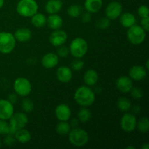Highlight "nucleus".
I'll return each instance as SVG.
<instances>
[{
    "mask_svg": "<svg viewBox=\"0 0 149 149\" xmlns=\"http://www.w3.org/2000/svg\"><path fill=\"white\" fill-rule=\"evenodd\" d=\"M74 100L77 104L82 107H87L94 103L95 100V95L90 87L81 86L75 91Z\"/></svg>",
    "mask_w": 149,
    "mask_h": 149,
    "instance_id": "nucleus-1",
    "label": "nucleus"
},
{
    "mask_svg": "<svg viewBox=\"0 0 149 149\" xmlns=\"http://www.w3.org/2000/svg\"><path fill=\"white\" fill-rule=\"evenodd\" d=\"M39 5L35 0H20L16 6L17 13L24 17H31L38 13Z\"/></svg>",
    "mask_w": 149,
    "mask_h": 149,
    "instance_id": "nucleus-2",
    "label": "nucleus"
},
{
    "mask_svg": "<svg viewBox=\"0 0 149 149\" xmlns=\"http://www.w3.org/2000/svg\"><path fill=\"white\" fill-rule=\"evenodd\" d=\"M68 135L70 143L76 147L84 146L89 141V135L87 131L78 127L71 129Z\"/></svg>",
    "mask_w": 149,
    "mask_h": 149,
    "instance_id": "nucleus-3",
    "label": "nucleus"
},
{
    "mask_svg": "<svg viewBox=\"0 0 149 149\" xmlns=\"http://www.w3.org/2000/svg\"><path fill=\"white\" fill-rule=\"evenodd\" d=\"M88 45L85 39L77 37L71 41L69 46V52L75 58H81L87 54Z\"/></svg>",
    "mask_w": 149,
    "mask_h": 149,
    "instance_id": "nucleus-4",
    "label": "nucleus"
},
{
    "mask_svg": "<svg viewBox=\"0 0 149 149\" xmlns=\"http://www.w3.org/2000/svg\"><path fill=\"white\" fill-rule=\"evenodd\" d=\"M127 36L132 45H139L145 41L146 31L141 26L135 24L128 29Z\"/></svg>",
    "mask_w": 149,
    "mask_h": 149,
    "instance_id": "nucleus-5",
    "label": "nucleus"
},
{
    "mask_svg": "<svg viewBox=\"0 0 149 149\" xmlns=\"http://www.w3.org/2000/svg\"><path fill=\"white\" fill-rule=\"evenodd\" d=\"M16 45V39L14 35L10 32H0V52L9 54L13 51Z\"/></svg>",
    "mask_w": 149,
    "mask_h": 149,
    "instance_id": "nucleus-6",
    "label": "nucleus"
},
{
    "mask_svg": "<svg viewBox=\"0 0 149 149\" xmlns=\"http://www.w3.org/2000/svg\"><path fill=\"white\" fill-rule=\"evenodd\" d=\"M29 122V117L24 113L18 112L13 113L10 119V134L15 135L19 130L24 128Z\"/></svg>",
    "mask_w": 149,
    "mask_h": 149,
    "instance_id": "nucleus-7",
    "label": "nucleus"
},
{
    "mask_svg": "<svg viewBox=\"0 0 149 149\" xmlns=\"http://www.w3.org/2000/svg\"><path fill=\"white\" fill-rule=\"evenodd\" d=\"M13 88L17 95L26 97L29 95L32 91V85L31 81L25 77H18L13 84Z\"/></svg>",
    "mask_w": 149,
    "mask_h": 149,
    "instance_id": "nucleus-8",
    "label": "nucleus"
},
{
    "mask_svg": "<svg viewBox=\"0 0 149 149\" xmlns=\"http://www.w3.org/2000/svg\"><path fill=\"white\" fill-rule=\"evenodd\" d=\"M126 113V112H125ZM136 116L133 113H126L122 116L120 120V127L122 130L126 132H132L136 129Z\"/></svg>",
    "mask_w": 149,
    "mask_h": 149,
    "instance_id": "nucleus-9",
    "label": "nucleus"
},
{
    "mask_svg": "<svg viewBox=\"0 0 149 149\" xmlns=\"http://www.w3.org/2000/svg\"><path fill=\"white\" fill-rule=\"evenodd\" d=\"M122 5L119 1H111L106 8V15L109 20H116L122 15Z\"/></svg>",
    "mask_w": 149,
    "mask_h": 149,
    "instance_id": "nucleus-10",
    "label": "nucleus"
},
{
    "mask_svg": "<svg viewBox=\"0 0 149 149\" xmlns=\"http://www.w3.org/2000/svg\"><path fill=\"white\" fill-rule=\"evenodd\" d=\"M68 39V35L65 31L57 29L54 30L49 37V41L54 47H59L64 45Z\"/></svg>",
    "mask_w": 149,
    "mask_h": 149,
    "instance_id": "nucleus-11",
    "label": "nucleus"
},
{
    "mask_svg": "<svg viewBox=\"0 0 149 149\" xmlns=\"http://www.w3.org/2000/svg\"><path fill=\"white\" fill-rule=\"evenodd\" d=\"M14 113V106L8 100L0 99V119L9 120Z\"/></svg>",
    "mask_w": 149,
    "mask_h": 149,
    "instance_id": "nucleus-12",
    "label": "nucleus"
},
{
    "mask_svg": "<svg viewBox=\"0 0 149 149\" xmlns=\"http://www.w3.org/2000/svg\"><path fill=\"white\" fill-rule=\"evenodd\" d=\"M55 116L59 121L68 122L71 116V111L69 106L65 103H61L56 106L55 110Z\"/></svg>",
    "mask_w": 149,
    "mask_h": 149,
    "instance_id": "nucleus-13",
    "label": "nucleus"
},
{
    "mask_svg": "<svg viewBox=\"0 0 149 149\" xmlns=\"http://www.w3.org/2000/svg\"><path fill=\"white\" fill-rule=\"evenodd\" d=\"M130 78L135 81H142L147 75L146 68L140 65H135L131 67L129 71Z\"/></svg>",
    "mask_w": 149,
    "mask_h": 149,
    "instance_id": "nucleus-14",
    "label": "nucleus"
},
{
    "mask_svg": "<svg viewBox=\"0 0 149 149\" xmlns=\"http://www.w3.org/2000/svg\"><path fill=\"white\" fill-rule=\"evenodd\" d=\"M116 86L118 90L122 93H130L133 87L132 79L126 76H122V77H119L116 79Z\"/></svg>",
    "mask_w": 149,
    "mask_h": 149,
    "instance_id": "nucleus-15",
    "label": "nucleus"
},
{
    "mask_svg": "<svg viewBox=\"0 0 149 149\" xmlns=\"http://www.w3.org/2000/svg\"><path fill=\"white\" fill-rule=\"evenodd\" d=\"M58 62H59L58 55L54 52H48L45 54L42 57V61H41L42 66L47 69L55 68L58 64Z\"/></svg>",
    "mask_w": 149,
    "mask_h": 149,
    "instance_id": "nucleus-16",
    "label": "nucleus"
},
{
    "mask_svg": "<svg viewBox=\"0 0 149 149\" xmlns=\"http://www.w3.org/2000/svg\"><path fill=\"white\" fill-rule=\"evenodd\" d=\"M56 76L58 79L62 83H68L72 79L73 72L72 70L68 66L62 65L57 70Z\"/></svg>",
    "mask_w": 149,
    "mask_h": 149,
    "instance_id": "nucleus-17",
    "label": "nucleus"
},
{
    "mask_svg": "<svg viewBox=\"0 0 149 149\" xmlns=\"http://www.w3.org/2000/svg\"><path fill=\"white\" fill-rule=\"evenodd\" d=\"M14 36L16 40L20 42H29L32 37V32L28 28H20L14 33Z\"/></svg>",
    "mask_w": 149,
    "mask_h": 149,
    "instance_id": "nucleus-18",
    "label": "nucleus"
},
{
    "mask_svg": "<svg viewBox=\"0 0 149 149\" xmlns=\"http://www.w3.org/2000/svg\"><path fill=\"white\" fill-rule=\"evenodd\" d=\"M62 17L57 14H51L49 17L47 18V24L49 29L52 30H57L60 29L63 26Z\"/></svg>",
    "mask_w": 149,
    "mask_h": 149,
    "instance_id": "nucleus-19",
    "label": "nucleus"
},
{
    "mask_svg": "<svg viewBox=\"0 0 149 149\" xmlns=\"http://www.w3.org/2000/svg\"><path fill=\"white\" fill-rule=\"evenodd\" d=\"M98 74L94 69H89L84 73L83 79L85 84L88 87L95 85L98 81Z\"/></svg>",
    "mask_w": 149,
    "mask_h": 149,
    "instance_id": "nucleus-20",
    "label": "nucleus"
},
{
    "mask_svg": "<svg viewBox=\"0 0 149 149\" xmlns=\"http://www.w3.org/2000/svg\"><path fill=\"white\" fill-rule=\"evenodd\" d=\"M62 1L61 0H48L45 4V10L49 15L57 14L61 11L62 8Z\"/></svg>",
    "mask_w": 149,
    "mask_h": 149,
    "instance_id": "nucleus-21",
    "label": "nucleus"
},
{
    "mask_svg": "<svg viewBox=\"0 0 149 149\" xmlns=\"http://www.w3.org/2000/svg\"><path fill=\"white\" fill-rule=\"evenodd\" d=\"M84 8L90 13H97L103 7V0H85Z\"/></svg>",
    "mask_w": 149,
    "mask_h": 149,
    "instance_id": "nucleus-22",
    "label": "nucleus"
},
{
    "mask_svg": "<svg viewBox=\"0 0 149 149\" xmlns=\"http://www.w3.org/2000/svg\"><path fill=\"white\" fill-rule=\"evenodd\" d=\"M119 17H120L119 21H120L121 25L127 29H129L130 27L135 25L136 22L135 15L131 13H125L121 15Z\"/></svg>",
    "mask_w": 149,
    "mask_h": 149,
    "instance_id": "nucleus-23",
    "label": "nucleus"
},
{
    "mask_svg": "<svg viewBox=\"0 0 149 149\" xmlns=\"http://www.w3.org/2000/svg\"><path fill=\"white\" fill-rule=\"evenodd\" d=\"M14 136L17 142L20 143H26L31 140V135L30 132L24 128L17 130L15 133Z\"/></svg>",
    "mask_w": 149,
    "mask_h": 149,
    "instance_id": "nucleus-24",
    "label": "nucleus"
},
{
    "mask_svg": "<svg viewBox=\"0 0 149 149\" xmlns=\"http://www.w3.org/2000/svg\"><path fill=\"white\" fill-rule=\"evenodd\" d=\"M31 17L32 25L36 28H42L47 24V17L42 13H36Z\"/></svg>",
    "mask_w": 149,
    "mask_h": 149,
    "instance_id": "nucleus-25",
    "label": "nucleus"
},
{
    "mask_svg": "<svg viewBox=\"0 0 149 149\" xmlns=\"http://www.w3.org/2000/svg\"><path fill=\"white\" fill-rule=\"evenodd\" d=\"M116 104H117V108L119 109V110L122 112L129 111L132 108L131 102L130 101L129 99L125 97H119Z\"/></svg>",
    "mask_w": 149,
    "mask_h": 149,
    "instance_id": "nucleus-26",
    "label": "nucleus"
},
{
    "mask_svg": "<svg viewBox=\"0 0 149 149\" xmlns=\"http://www.w3.org/2000/svg\"><path fill=\"white\" fill-rule=\"evenodd\" d=\"M77 116L79 122L85 123V122H89L92 117V113L86 107H82L79 110L77 113Z\"/></svg>",
    "mask_w": 149,
    "mask_h": 149,
    "instance_id": "nucleus-27",
    "label": "nucleus"
},
{
    "mask_svg": "<svg viewBox=\"0 0 149 149\" xmlns=\"http://www.w3.org/2000/svg\"><path fill=\"white\" fill-rule=\"evenodd\" d=\"M55 130H56L57 133L63 136V135H66L69 133L70 130H71V125L65 121H60L59 123L57 125Z\"/></svg>",
    "mask_w": 149,
    "mask_h": 149,
    "instance_id": "nucleus-28",
    "label": "nucleus"
},
{
    "mask_svg": "<svg viewBox=\"0 0 149 149\" xmlns=\"http://www.w3.org/2000/svg\"><path fill=\"white\" fill-rule=\"evenodd\" d=\"M136 128L141 133H146L149 130V121L147 117H143L137 121Z\"/></svg>",
    "mask_w": 149,
    "mask_h": 149,
    "instance_id": "nucleus-29",
    "label": "nucleus"
},
{
    "mask_svg": "<svg viewBox=\"0 0 149 149\" xmlns=\"http://www.w3.org/2000/svg\"><path fill=\"white\" fill-rule=\"evenodd\" d=\"M68 15L71 17L76 18V17H79L82 13V7L79 4H72L68 7L67 10Z\"/></svg>",
    "mask_w": 149,
    "mask_h": 149,
    "instance_id": "nucleus-30",
    "label": "nucleus"
},
{
    "mask_svg": "<svg viewBox=\"0 0 149 149\" xmlns=\"http://www.w3.org/2000/svg\"><path fill=\"white\" fill-rule=\"evenodd\" d=\"M22 109L26 113H31L33 110L34 105H33V101L30 98L26 97L23 100L21 103Z\"/></svg>",
    "mask_w": 149,
    "mask_h": 149,
    "instance_id": "nucleus-31",
    "label": "nucleus"
},
{
    "mask_svg": "<svg viewBox=\"0 0 149 149\" xmlns=\"http://www.w3.org/2000/svg\"><path fill=\"white\" fill-rule=\"evenodd\" d=\"M96 27L99 29H101V30H104V29H108V28L110 26L111 22L110 20L106 17H100L98 20L96 21L95 23Z\"/></svg>",
    "mask_w": 149,
    "mask_h": 149,
    "instance_id": "nucleus-32",
    "label": "nucleus"
},
{
    "mask_svg": "<svg viewBox=\"0 0 149 149\" xmlns=\"http://www.w3.org/2000/svg\"><path fill=\"white\" fill-rule=\"evenodd\" d=\"M10 134V125L7 120L0 119V135H7Z\"/></svg>",
    "mask_w": 149,
    "mask_h": 149,
    "instance_id": "nucleus-33",
    "label": "nucleus"
},
{
    "mask_svg": "<svg viewBox=\"0 0 149 149\" xmlns=\"http://www.w3.org/2000/svg\"><path fill=\"white\" fill-rule=\"evenodd\" d=\"M84 63L82 60H81V58H76L75 60L71 62V66L73 70L74 71H80V70L84 68Z\"/></svg>",
    "mask_w": 149,
    "mask_h": 149,
    "instance_id": "nucleus-34",
    "label": "nucleus"
},
{
    "mask_svg": "<svg viewBox=\"0 0 149 149\" xmlns=\"http://www.w3.org/2000/svg\"><path fill=\"white\" fill-rule=\"evenodd\" d=\"M130 92L131 96L132 97V98L135 99V100H139V99L142 98L143 95V92L139 87H132Z\"/></svg>",
    "mask_w": 149,
    "mask_h": 149,
    "instance_id": "nucleus-35",
    "label": "nucleus"
},
{
    "mask_svg": "<svg viewBox=\"0 0 149 149\" xmlns=\"http://www.w3.org/2000/svg\"><path fill=\"white\" fill-rule=\"evenodd\" d=\"M58 47V49L57 50V53H58V56L61 57V58H66L69 53V48L64 46L63 45Z\"/></svg>",
    "mask_w": 149,
    "mask_h": 149,
    "instance_id": "nucleus-36",
    "label": "nucleus"
},
{
    "mask_svg": "<svg viewBox=\"0 0 149 149\" xmlns=\"http://www.w3.org/2000/svg\"><path fill=\"white\" fill-rule=\"evenodd\" d=\"M138 14L141 18L143 17H148L149 10L148 7L146 5H141L140 6L139 8L138 9Z\"/></svg>",
    "mask_w": 149,
    "mask_h": 149,
    "instance_id": "nucleus-37",
    "label": "nucleus"
},
{
    "mask_svg": "<svg viewBox=\"0 0 149 149\" xmlns=\"http://www.w3.org/2000/svg\"><path fill=\"white\" fill-rule=\"evenodd\" d=\"M16 142H17V141H16L14 135H10V134L7 135V136L4 140V143L7 146H12L15 145Z\"/></svg>",
    "mask_w": 149,
    "mask_h": 149,
    "instance_id": "nucleus-38",
    "label": "nucleus"
},
{
    "mask_svg": "<svg viewBox=\"0 0 149 149\" xmlns=\"http://www.w3.org/2000/svg\"><path fill=\"white\" fill-rule=\"evenodd\" d=\"M92 20V15L89 12L81 13V21L84 23H88L91 21Z\"/></svg>",
    "mask_w": 149,
    "mask_h": 149,
    "instance_id": "nucleus-39",
    "label": "nucleus"
},
{
    "mask_svg": "<svg viewBox=\"0 0 149 149\" xmlns=\"http://www.w3.org/2000/svg\"><path fill=\"white\" fill-rule=\"evenodd\" d=\"M141 27L146 31H148L149 30V17H143L141 19Z\"/></svg>",
    "mask_w": 149,
    "mask_h": 149,
    "instance_id": "nucleus-40",
    "label": "nucleus"
},
{
    "mask_svg": "<svg viewBox=\"0 0 149 149\" xmlns=\"http://www.w3.org/2000/svg\"><path fill=\"white\" fill-rule=\"evenodd\" d=\"M7 100H8L11 103L15 104V103H16V102L17 101V95L16 94V93L15 94H14V93L10 94V95H9L8 99H7Z\"/></svg>",
    "mask_w": 149,
    "mask_h": 149,
    "instance_id": "nucleus-41",
    "label": "nucleus"
},
{
    "mask_svg": "<svg viewBox=\"0 0 149 149\" xmlns=\"http://www.w3.org/2000/svg\"><path fill=\"white\" fill-rule=\"evenodd\" d=\"M132 113H133L134 115L138 114V113H140V111H141V108H140V106H134L133 108H132Z\"/></svg>",
    "mask_w": 149,
    "mask_h": 149,
    "instance_id": "nucleus-42",
    "label": "nucleus"
},
{
    "mask_svg": "<svg viewBox=\"0 0 149 149\" xmlns=\"http://www.w3.org/2000/svg\"><path fill=\"white\" fill-rule=\"evenodd\" d=\"M79 119H73L72 120H71V124H70V125H71V126H72L73 127H77L79 125Z\"/></svg>",
    "mask_w": 149,
    "mask_h": 149,
    "instance_id": "nucleus-43",
    "label": "nucleus"
},
{
    "mask_svg": "<svg viewBox=\"0 0 149 149\" xmlns=\"http://www.w3.org/2000/svg\"><path fill=\"white\" fill-rule=\"evenodd\" d=\"M141 148H142V149H148L149 148V144L148 143H145L144 145L142 146Z\"/></svg>",
    "mask_w": 149,
    "mask_h": 149,
    "instance_id": "nucleus-44",
    "label": "nucleus"
},
{
    "mask_svg": "<svg viewBox=\"0 0 149 149\" xmlns=\"http://www.w3.org/2000/svg\"><path fill=\"white\" fill-rule=\"evenodd\" d=\"M4 0H0V9L2 8V7L4 6Z\"/></svg>",
    "mask_w": 149,
    "mask_h": 149,
    "instance_id": "nucleus-45",
    "label": "nucleus"
},
{
    "mask_svg": "<svg viewBox=\"0 0 149 149\" xmlns=\"http://www.w3.org/2000/svg\"><path fill=\"white\" fill-rule=\"evenodd\" d=\"M146 69H148V60H147L146 61Z\"/></svg>",
    "mask_w": 149,
    "mask_h": 149,
    "instance_id": "nucleus-46",
    "label": "nucleus"
},
{
    "mask_svg": "<svg viewBox=\"0 0 149 149\" xmlns=\"http://www.w3.org/2000/svg\"><path fill=\"white\" fill-rule=\"evenodd\" d=\"M126 148H127V149H129V148H131V149H135V147H133V146H127V147Z\"/></svg>",
    "mask_w": 149,
    "mask_h": 149,
    "instance_id": "nucleus-47",
    "label": "nucleus"
},
{
    "mask_svg": "<svg viewBox=\"0 0 149 149\" xmlns=\"http://www.w3.org/2000/svg\"><path fill=\"white\" fill-rule=\"evenodd\" d=\"M1 140H0V148H1Z\"/></svg>",
    "mask_w": 149,
    "mask_h": 149,
    "instance_id": "nucleus-48",
    "label": "nucleus"
}]
</instances>
